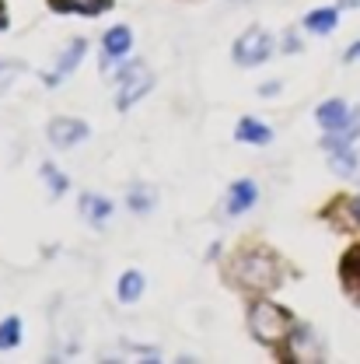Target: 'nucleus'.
Returning <instances> with one entry per match:
<instances>
[{
    "label": "nucleus",
    "mask_w": 360,
    "mask_h": 364,
    "mask_svg": "<svg viewBox=\"0 0 360 364\" xmlns=\"http://www.w3.org/2000/svg\"><path fill=\"white\" fill-rule=\"evenodd\" d=\"M339 284H343V291L350 294V301L360 305V242L350 245V249L343 252V259H339Z\"/></svg>",
    "instance_id": "nucleus-7"
},
{
    "label": "nucleus",
    "mask_w": 360,
    "mask_h": 364,
    "mask_svg": "<svg viewBox=\"0 0 360 364\" xmlns=\"http://www.w3.org/2000/svg\"><path fill=\"white\" fill-rule=\"evenodd\" d=\"M81 218L91 221V225H105L109 218H112V200H105V196H98V193H81Z\"/></svg>",
    "instance_id": "nucleus-12"
},
{
    "label": "nucleus",
    "mask_w": 360,
    "mask_h": 364,
    "mask_svg": "<svg viewBox=\"0 0 360 364\" xmlns=\"http://www.w3.org/2000/svg\"><path fill=\"white\" fill-rule=\"evenodd\" d=\"M25 74V63L21 60H0V95L11 91V85Z\"/></svg>",
    "instance_id": "nucleus-20"
},
{
    "label": "nucleus",
    "mask_w": 360,
    "mask_h": 364,
    "mask_svg": "<svg viewBox=\"0 0 360 364\" xmlns=\"http://www.w3.org/2000/svg\"><path fill=\"white\" fill-rule=\"evenodd\" d=\"M360 165V154L357 151H350V147H339V151H332V158H329V168L336 172V176H354Z\"/></svg>",
    "instance_id": "nucleus-17"
},
{
    "label": "nucleus",
    "mask_w": 360,
    "mask_h": 364,
    "mask_svg": "<svg viewBox=\"0 0 360 364\" xmlns=\"http://www.w3.org/2000/svg\"><path fill=\"white\" fill-rule=\"evenodd\" d=\"M84 53H88V43H84V39H74V43L60 53V60H56L53 74H45V85H49V88H56L63 77H70V74L77 70V63L84 60Z\"/></svg>",
    "instance_id": "nucleus-6"
},
{
    "label": "nucleus",
    "mask_w": 360,
    "mask_h": 364,
    "mask_svg": "<svg viewBox=\"0 0 360 364\" xmlns=\"http://www.w3.org/2000/svg\"><path fill=\"white\" fill-rule=\"evenodd\" d=\"M256 200H259V189H256V182L252 179L231 182V193H227V214H245V210L256 207Z\"/></svg>",
    "instance_id": "nucleus-11"
},
{
    "label": "nucleus",
    "mask_w": 360,
    "mask_h": 364,
    "mask_svg": "<svg viewBox=\"0 0 360 364\" xmlns=\"http://www.w3.org/2000/svg\"><path fill=\"white\" fill-rule=\"evenodd\" d=\"M56 14H81V18H98L116 7V0H45Z\"/></svg>",
    "instance_id": "nucleus-10"
},
{
    "label": "nucleus",
    "mask_w": 360,
    "mask_h": 364,
    "mask_svg": "<svg viewBox=\"0 0 360 364\" xmlns=\"http://www.w3.org/2000/svg\"><path fill=\"white\" fill-rule=\"evenodd\" d=\"M339 7H360V0H336Z\"/></svg>",
    "instance_id": "nucleus-26"
},
{
    "label": "nucleus",
    "mask_w": 360,
    "mask_h": 364,
    "mask_svg": "<svg viewBox=\"0 0 360 364\" xmlns=\"http://www.w3.org/2000/svg\"><path fill=\"white\" fill-rule=\"evenodd\" d=\"M21 343V318L7 316L0 322V350H14Z\"/></svg>",
    "instance_id": "nucleus-18"
},
{
    "label": "nucleus",
    "mask_w": 360,
    "mask_h": 364,
    "mask_svg": "<svg viewBox=\"0 0 360 364\" xmlns=\"http://www.w3.org/2000/svg\"><path fill=\"white\" fill-rule=\"evenodd\" d=\"M315 119H318V127H322L325 134L343 130V127L350 123V105H347L343 98H329V102H322V105L315 109Z\"/></svg>",
    "instance_id": "nucleus-9"
},
{
    "label": "nucleus",
    "mask_w": 360,
    "mask_h": 364,
    "mask_svg": "<svg viewBox=\"0 0 360 364\" xmlns=\"http://www.w3.org/2000/svg\"><path fill=\"white\" fill-rule=\"evenodd\" d=\"M11 25V18H7V4L0 0V28H7Z\"/></svg>",
    "instance_id": "nucleus-23"
},
{
    "label": "nucleus",
    "mask_w": 360,
    "mask_h": 364,
    "mask_svg": "<svg viewBox=\"0 0 360 364\" xmlns=\"http://www.w3.org/2000/svg\"><path fill=\"white\" fill-rule=\"evenodd\" d=\"M231 280H234L241 291L266 294V291L283 284V263H280V256H276L273 249H266V245H249V249H241V252L231 259Z\"/></svg>",
    "instance_id": "nucleus-1"
},
{
    "label": "nucleus",
    "mask_w": 360,
    "mask_h": 364,
    "mask_svg": "<svg viewBox=\"0 0 360 364\" xmlns=\"http://www.w3.org/2000/svg\"><path fill=\"white\" fill-rule=\"evenodd\" d=\"M143 273L140 270H126L119 280H116V298L123 301V305H133V301H140V294H143Z\"/></svg>",
    "instance_id": "nucleus-14"
},
{
    "label": "nucleus",
    "mask_w": 360,
    "mask_h": 364,
    "mask_svg": "<svg viewBox=\"0 0 360 364\" xmlns=\"http://www.w3.org/2000/svg\"><path fill=\"white\" fill-rule=\"evenodd\" d=\"M154 88V74L143 63H123L119 67V91H116V109L126 112Z\"/></svg>",
    "instance_id": "nucleus-3"
},
{
    "label": "nucleus",
    "mask_w": 360,
    "mask_h": 364,
    "mask_svg": "<svg viewBox=\"0 0 360 364\" xmlns=\"http://www.w3.org/2000/svg\"><path fill=\"white\" fill-rule=\"evenodd\" d=\"M154 203H158V193H154L147 182H133V186H130V193H126V207H130L133 214H151Z\"/></svg>",
    "instance_id": "nucleus-15"
},
{
    "label": "nucleus",
    "mask_w": 360,
    "mask_h": 364,
    "mask_svg": "<svg viewBox=\"0 0 360 364\" xmlns=\"http://www.w3.org/2000/svg\"><path fill=\"white\" fill-rule=\"evenodd\" d=\"M343 225L360 228V196H350V200L343 203Z\"/></svg>",
    "instance_id": "nucleus-21"
},
{
    "label": "nucleus",
    "mask_w": 360,
    "mask_h": 364,
    "mask_svg": "<svg viewBox=\"0 0 360 364\" xmlns=\"http://www.w3.org/2000/svg\"><path fill=\"white\" fill-rule=\"evenodd\" d=\"M88 134H91V127L84 119H74V116H56L45 127V136H49L53 147H74V144L88 140Z\"/></svg>",
    "instance_id": "nucleus-5"
},
{
    "label": "nucleus",
    "mask_w": 360,
    "mask_h": 364,
    "mask_svg": "<svg viewBox=\"0 0 360 364\" xmlns=\"http://www.w3.org/2000/svg\"><path fill=\"white\" fill-rule=\"evenodd\" d=\"M130 49H133V32H130V25H112V28L105 32V39H102V53H105L102 67H109L112 60H123Z\"/></svg>",
    "instance_id": "nucleus-8"
},
{
    "label": "nucleus",
    "mask_w": 360,
    "mask_h": 364,
    "mask_svg": "<svg viewBox=\"0 0 360 364\" xmlns=\"http://www.w3.org/2000/svg\"><path fill=\"white\" fill-rule=\"evenodd\" d=\"M294 316L283 309V305H276L270 298H259V301H252V309H249V333L263 343V347H270V350H283V343L290 340V333H294Z\"/></svg>",
    "instance_id": "nucleus-2"
},
{
    "label": "nucleus",
    "mask_w": 360,
    "mask_h": 364,
    "mask_svg": "<svg viewBox=\"0 0 360 364\" xmlns=\"http://www.w3.org/2000/svg\"><path fill=\"white\" fill-rule=\"evenodd\" d=\"M273 39L266 28H249L238 43H234V63L238 67H259L263 60H270Z\"/></svg>",
    "instance_id": "nucleus-4"
},
{
    "label": "nucleus",
    "mask_w": 360,
    "mask_h": 364,
    "mask_svg": "<svg viewBox=\"0 0 360 364\" xmlns=\"http://www.w3.org/2000/svg\"><path fill=\"white\" fill-rule=\"evenodd\" d=\"M347 60H350V63H354V60H360V43L347 49Z\"/></svg>",
    "instance_id": "nucleus-24"
},
{
    "label": "nucleus",
    "mask_w": 360,
    "mask_h": 364,
    "mask_svg": "<svg viewBox=\"0 0 360 364\" xmlns=\"http://www.w3.org/2000/svg\"><path fill=\"white\" fill-rule=\"evenodd\" d=\"M234 136H238L241 144H256V147H263V144H270L273 140V130L266 127V123H259V119L245 116V119L234 127Z\"/></svg>",
    "instance_id": "nucleus-13"
},
{
    "label": "nucleus",
    "mask_w": 360,
    "mask_h": 364,
    "mask_svg": "<svg viewBox=\"0 0 360 364\" xmlns=\"http://www.w3.org/2000/svg\"><path fill=\"white\" fill-rule=\"evenodd\" d=\"M39 172H43V179H45V186H49V193H53V196H63V193L70 189V179H67V176H63V172H60L53 161H45Z\"/></svg>",
    "instance_id": "nucleus-19"
},
{
    "label": "nucleus",
    "mask_w": 360,
    "mask_h": 364,
    "mask_svg": "<svg viewBox=\"0 0 360 364\" xmlns=\"http://www.w3.org/2000/svg\"><path fill=\"white\" fill-rule=\"evenodd\" d=\"M283 49H287V53H298V49H301V43H298V36H294V32H287V39H283Z\"/></svg>",
    "instance_id": "nucleus-22"
},
{
    "label": "nucleus",
    "mask_w": 360,
    "mask_h": 364,
    "mask_svg": "<svg viewBox=\"0 0 360 364\" xmlns=\"http://www.w3.org/2000/svg\"><path fill=\"white\" fill-rule=\"evenodd\" d=\"M336 21H339L336 7H318V11H308V14H305V28L315 32V36H329V32L336 28Z\"/></svg>",
    "instance_id": "nucleus-16"
},
{
    "label": "nucleus",
    "mask_w": 360,
    "mask_h": 364,
    "mask_svg": "<svg viewBox=\"0 0 360 364\" xmlns=\"http://www.w3.org/2000/svg\"><path fill=\"white\" fill-rule=\"evenodd\" d=\"M276 91H280V85H276V81H270V85H263V95H276Z\"/></svg>",
    "instance_id": "nucleus-25"
}]
</instances>
